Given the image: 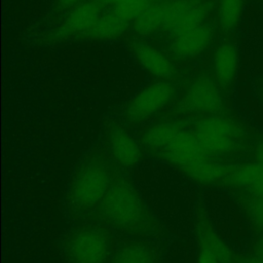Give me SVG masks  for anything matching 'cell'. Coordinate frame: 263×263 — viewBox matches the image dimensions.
Masks as SVG:
<instances>
[{"instance_id":"6da1fadb","label":"cell","mask_w":263,"mask_h":263,"mask_svg":"<svg viewBox=\"0 0 263 263\" xmlns=\"http://www.w3.org/2000/svg\"><path fill=\"white\" fill-rule=\"evenodd\" d=\"M92 216L111 230L146 238L157 229V220L142 194L126 177L118 174Z\"/></svg>"},{"instance_id":"7a4b0ae2","label":"cell","mask_w":263,"mask_h":263,"mask_svg":"<svg viewBox=\"0 0 263 263\" xmlns=\"http://www.w3.org/2000/svg\"><path fill=\"white\" fill-rule=\"evenodd\" d=\"M106 152L86 154L75 167L65 193V205L74 219L92 215L119 174Z\"/></svg>"},{"instance_id":"3957f363","label":"cell","mask_w":263,"mask_h":263,"mask_svg":"<svg viewBox=\"0 0 263 263\" xmlns=\"http://www.w3.org/2000/svg\"><path fill=\"white\" fill-rule=\"evenodd\" d=\"M155 157L200 186L223 184L229 166L228 162L212 157L204 150L187 123Z\"/></svg>"},{"instance_id":"277c9868","label":"cell","mask_w":263,"mask_h":263,"mask_svg":"<svg viewBox=\"0 0 263 263\" xmlns=\"http://www.w3.org/2000/svg\"><path fill=\"white\" fill-rule=\"evenodd\" d=\"M113 251L111 229L96 220L72 227L61 241L65 263H108Z\"/></svg>"},{"instance_id":"5b68a950","label":"cell","mask_w":263,"mask_h":263,"mask_svg":"<svg viewBox=\"0 0 263 263\" xmlns=\"http://www.w3.org/2000/svg\"><path fill=\"white\" fill-rule=\"evenodd\" d=\"M189 125L204 150L220 160L238 154L246 144V128L223 113L197 117Z\"/></svg>"},{"instance_id":"8992f818","label":"cell","mask_w":263,"mask_h":263,"mask_svg":"<svg viewBox=\"0 0 263 263\" xmlns=\"http://www.w3.org/2000/svg\"><path fill=\"white\" fill-rule=\"evenodd\" d=\"M225 101L222 87L215 78L200 75L194 78L176 102L174 112L183 117H201L223 113Z\"/></svg>"},{"instance_id":"52a82bcc","label":"cell","mask_w":263,"mask_h":263,"mask_svg":"<svg viewBox=\"0 0 263 263\" xmlns=\"http://www.w3.org/2000/svg\"><path fill=\"white\" fill-rule=\"evenodd\" d=\"M176 92V86L170 80L146 84L126 103L123 110L125 122L137 125L148 121L173 102Z\"/></svg>"},{"instance_id":"ba28073f","label":"cell","mask_w":263,"mask_h":263,"mask_svg":"<svg viewBox=\"0 0 263 263\" xmlns=\"http://www.w3.org/2000/svg\"><path fill=\"white\" fill-rule=\"evenodd\" d=\"M104 145L106 154L121 168L136 167L142 160L143 147L122 125L113 123L104 133Z\"/></svg>"},{"instance_id":"9c48e42d","label":"cell","mask_w":263,"mask_h":263,"mask_svg":"<svg viewBox=\"0 0 263 263\" xmlns=\"http://www.w3.org/2000/svg\"><path fill=\"white\" fill-rule=\"evenodd\" d=\"M210 6L205 0H172L164 2L163 30L176 36L202 23Z\"/></svg>"},{"instance_id":"30bf717a","label":"cell","mask_w":263,"mask_h":263,"mask_svg":"<svg viewBox=\"0 0 263 263\" xmlns=\"http://www.w3.org/2000/svg\"><path fill=\"white\" fill-rule=\"evenodd\" d=\"M103 6L99 0H85L71 8L53 31L54 40H65L74 36H84L102 14Z\"/></svg>"},{"instance_id":"8fae6325","label":"cell","mask_w":263,"mask_h":263,"mask_svg":"<svg viewBox=\"0 0 263 263\" xmlns=\"http://www.w3.org/2000/svg\"><path fill=\"white\" fill-rule=\"evenodd\" d=\"M193 233L198 249L206 250L220 263H235L236 256L230 245L219 234L205 212L197 211L193 221Z\"/></svg>"},{"instance_id":"7c38bea8","label":"cell","mask_w":263,"mask_h":263,"mask_svg":"<svg viewBox=\"0 0 263 263\" xmlns=\"http://www.w3.org/2000/svg\"><path fill=\"white\" fill-rule=\"evenodd\" d=\"M214 36V28L206 23H202L192 29L173 36L170 44L171 53L177 59L182 60L196 58L211 46Z\"/></svg>"},{"instance_id":"4fadbf2b","label":"cell","mask_w":263,"mask_h":263,"mask_svg":"<svg viewBox=\"0 0 263 263\" xmlns=\"http://www.w3.org/2000/svg\"><path fill=\"white\" fill-rule=\"evenodd\" d=\"M223 185L263 197V165L256 160L229 163Z\"/></svg>"},{"instance_id":"5bb4252c","label":"cell","mask_w":263,"mask_h":263,"mask_svg":"<svg viewBox=\"0 0 263 263\" xmlns=\"http://www.w3.org/2000/svg\"><path fill=\"white\" fill-rule=\"evenodd\" d=\"M133 54L138 64L158 80H171L176 75L173 61L158 47L147 42H136Z\"/></svg>"},{"instance_id":"9a60e30c","label":"cell","mask_w":263,"mask_h":263,"mask_svg":"<svg viewBox=\"0 0 263 263\" xmlns=\"http://www.w3.org/2000/svg\"><path fill=\"white\" fill-rule=\"evenodd\" d=\"M185 124L180 118L158 120L142 132L140 143L146 152L155 157Z\"/></svg>"},{"instance_id":"2e32d148","label":"cell","mask_w":263,"mask_h":263,"mask_svg":"<svg viewBox=\"0 0 263 263\" xmlns=\"http://www.w3.org/2000/svg\"><path fill=\"white\" fill-rule=\"evenodd\" d=\"M239 66L236 46L231 42L220 43L213 54V73L222 88H228L234 82Z\"/></svg>"},{"instance_id":"e0dca14e","label":"cell","mask_w":263,"mask_h":263,"mask_svg":"<svg viewBox=\"0 0 263 263\" xmlns=\"http://www.w3.org/2000/svg\"><path fill=\"white\" fill-rule=\"evenodd\" d=\"M108 263H159V254L150 241L133 237L114 249Z\"/></svg>"},{"instance_id":"ac0fdd59","label":"cell","mask_w":263,"mask_h":263,"mask_svg":"<svg viewBox=\"0 0 263 263\" xmlns=\"http://www.w3.org/2000/svg\"><path fill=\"white\" fill-rule=\"evenodd\" d=\"M129 25V22L106 10L84 36L95 41H109L124 34Z\"/></svg>"},{"instance_id":"d6986e66","label":"cell","mask_w":263,"mask_h":263,"mask_svg":"<svg viewBox=\"0 0 263 263\" xmlns=\"http://www.w3.org/2000/svg\"><path fill=\"white\" fill-rule=\"evenodd\" d=\"M164 2L150 3L148 7L133 22V29L139 36H150L163 30Z\"/></svg>"},{"instance_id":"ffe728a7","label":"cell","mask_w":263,"mask_h":263,"mask_svg":"<svg viewBox=\"0 0 263 263\" xmlns=\"http://www.w3.org/2000/svg\"><path fill=\"white\" fill-rule=\"evenodd\" d=\"M103 8L121 18L133 22L148 7L149 0H99Z\"/></svg>"},{"instance_id":"44dd1931","label":"cell","mask_w":263,"mask_h":263,"mask_svg":"<svg viewBox=\"0 0 263 263\" xmlns=\"http://www.w3.org/2000/svg\"><path fill=\"white\" fill-rule=\"evenodd\" d=\"M243 0H218L217 17L220 29L223 32L233 31L242 14Z\"/></svg>"},{"instance_id":"7402d4cb","label":"cell","mask_w":263,"mask_h":263,"mask_svg":"<svg viewBox=\"0 0 263 263\" xmlns=\"http://www.w3.org/2000/svg\"><path fill=\"white\" fill-rule=\"evenodd\" d=\"M240 204L249 223L263 232V197L245 193L240 198Z\"/></svg>"},{"instance_id":"603a6c76","label":"cell","mask_w":263,"mask_h":263,"mask_svg":"<svg viewBox=\"0 0 263 263\" xmlns=\"http://www.w3.org/2000/svg\"><path fill=\"white\" fill-rule=\"evenodd\" d=\"M196 263H220L215 255L211 252L202 249H198V253L196 255Z\"/></svg>"},{"instance_id":"cb8c5ba5","label":"cell","mask_w":263,"mask_h":263,"mask_svg":"<svg viewBox=\"0 0 263 263\" xmlns=\"http://www.w3.org/2000/svg\"><path fill=\"white\" fill-rule=\"evenodd\" d=\"M252 256L263 261V232L256 237L252 247Z\"/></svg>"},{"instance_id":"d4e9b609","label":"cell","mask_w":263,"mask_h":263,"mask_svg":"<svg viewBox=\"0 0 263 263\" xmlns=\"http://www.w3.org/2000/svg\"><path fill=\"white\" fill-rule=\"evenodd\" d=\"M253 153H254V160H256L257 162L263 165V139H260L255 143Z\"/></svg>"},{"instance_id":"484cf974","label":"cell","mask_w":263,"mask_h":263,"mask_svg":"<svg viewBox=\"0 0 263 263\" xmlns=\"http://www.w3.org/2000/svg\"><path fill=\"white\" fill-rule=\"evenodd\" d=\"M83 1H85V0H57V3H58L59 8L66 10V9L73 8L74 6L78 5L79 3L83 2Z\"/></svg>"},{"instance_id":"4316f807","label":"cell","mask_w":263,"mask_h":263,"mask_svg":"<svg viewBox=\"0 0 263 263\" xmlns=\"http://www.w3.org/2000/svg\"><path fill=\"white\" fill-rule=\"evenodd\" d=\"M241 263H263V261H261V260H259L258 258H256V257L250 255V256L246 257L245 259H242V260H241Z\"/></svg>"}]
</instances>
